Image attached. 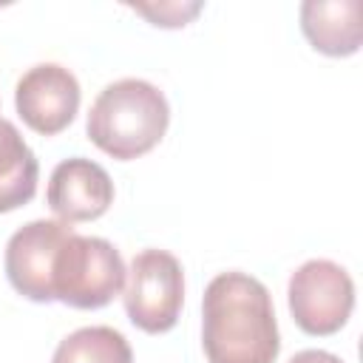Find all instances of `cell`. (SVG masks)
Segmentation results:
<instances>
[{
	"mask_svg": "<svg viewBox=\"0 0 363 363\" xmlns=\"http://www.w3.org/2000/svg\"><path fill=\"white\" fill-rule=\"evenodd\" d=\"M201 346L210 363H275L281 337L269 289L247 272L216 275L201 301Z\"/></svg>",
	"mask_w": 363,
	"mask_h": 363,
	"instance_id": "6da1fadb",
	"label": "cell"
},
{
	"mask_svg": "<svg viewBox=\"0 0 363 363\" xmlns=\"http://www.w3.org/2000/svg\"><path fill=\"white\" fill-rule=\"evenodd\" d=\"M170 122L164 94L147 79H116L99 91L88 113V139L108 156L128 162L153 150Z\"/></svg>",
	"mask_w": 363,
	"mask_h": 363,
	"instance_id": "7a4b0ae2",
	"label": "cell"
},
{
	"mask_svg": "<svg viewBox=\"0 0 363 363\" xmlns=\"http://www.w3.org/2000/svg\"><path fill=\"white\" fill-rule=\"evenodd\" d=\"M125 272L111 241L71 233L51 267V295L74 309H102L125 289Z\"/></svg>",
	"mask_w": 363,
	"mask_h": 363,
	"instance_id": "3957f363",
	"label": "cell"
},
{
	"mask_svg": "<svg viewBox=\"0 0 363 363\" xmlns=\"http://www.w3.org/2000/svg\"><path fill=\"white\" fill-rule=\"evenodd\" d=\"M125 312L133 326L162 335L176 326L184 301V272L167 250H142L125 272Z\"/></svg>",
	"mask_w": 363,
	"mask_h": 363,
	"instance_id": "277c9868",
	"label": "cell"
},
{
	"mask_svg": "<svg viewBox=\"0 0 363 363\" xmlns=\"http://www.w3.org/2000/svg\"><path fill=\"white\" fill-rule=\"evenodd\" d=\"M289 312L306 335H335L354 309V284L349 272L326 258L301 264L289 278Z\"/></svg>",
	"mask_w": 363,
	"mask_h": 363,
	"instance_id": "5b68a950",
	"label": "cell"
},
{
	"mask_svg": "<svg viewBox=\"0 0 363 363\" xmlns=\"http://www.w3.org/2000/svg\"><path fill=\"white\" fill-rule=\"evenodd\" d=\"M74 233L60 218H37L23 224L6 244V275L9 284L28 301L51 303V267L62 241Z\"/></svg>",
	"mask_w": 363,
	"mask_h": 363,
	"instance_id": "8992f818",
	"label": "cell"
},
{
	"mask_svg": "<svg viewBox=\"0 0 363 363\" xmlns=\"http://www.w3.org/2000/svg\"><path fill=\"white\" fill-rule=\"evenodd\" d=\"M14 105L31 130L54 136L65 130L79 111V82L68 68L57 62H40L20 77L14 88Z\"/></svg>",
	"mask_w": 363,
	"mask_h": 363,
	"instance_id": "52a82bcc",
	"label": "cell"
},
{
	"mask_svg": "<svg viewBox=\"0 0 363 363\" xmlns=\"http://www.w3.org/2000/svg\"><path fill=\"white\" fill-rule=\"evenodd\" d=\"M48 207L65 224L94 221L113 201V182L108 170L85 156L60 162L48 179Z\"/></svg>",
	"mask_w": 363,
	"mask_h": 363,
	"instance_id": "ba28073f",
	"label": "cell"
},
{
	"mask_svg": "<svg viewBox=\"0 0 363 363\" xmlns=\"http://www.w3.org/2000/svg\"><path fill=\"white\" fill-rule=\"evenodd\" d=\"M301 28L315 51L326 57H349L360 48V3L357 0H306L301 6Z\"/></svg>",
	"mask_w": 363,
	"mask_h": 363,
	"instance_id": "9c48e42d",
	"label": "cell"
},
{
	"mask_svg": "<svg viewBox=\"0 0 363 363\" xmlns=\"http://www.w3.org/2000/svg\"><path fill=\"white\" fill-rule=\"evenodd\" d=\"M40 164L14 122L0 119V213L28 204L37 193Z\"/></svg>",
	"mask_w": 363,
	"mask_h": 363,
	"instance_id": "30bf717a",
	"label": "cell"
},
{
	"mask_svg": "<svg viewBox=\"0 0 363 363\" xmlns=\"http://www.w3.org/2000/svg\"><path fill=\"white\" fill-rule=\"evenodd\" d=\"M51 363H133V352L113 326H82L60 340Z\"/></svg>",
	"mask_w": 363,
	"mask_h": 363,
	"instance_id": "8fae6325",
	"label": "cell"
},
{
	"mask_svg": "<svg viewBox=\"0 0 363 363\" xmlns=\"http://www.w3.org/2000/svg\"><path fill=\"white\" fill-rule=\"evenodd\" d=\"M136 9L139 14H145L153 26H162V28H179V26H187L199 11H201V3H159V6H130Z\"/></svg>",
	"mask_w": 363,
	"mask_h": 363,
	"instance_id": "7c38bea8",
	"label": "cell"
},
{
	"mask_svg": "<svg viewBox=\"0 0 363 363\" xmlns=\"http://www.w3.org/2000/svg\"><path fill=\"white\" fill-rule=\"evenodd\" d=\"M289 363H343V360L332 352H323V349H303V352L292 354Z\"/></svg>",
	"mask_w": 363,
	"mask_h": 363,
	"instance_id": "4fadbf2b",
	"label": "cell"
}]
</instances>
